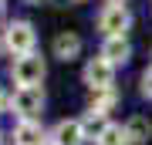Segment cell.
<instances>
[{"instance_id":"ba28073f","label":"cell","mask_w":152,"mask_h":145,"mask_svg":"<svg viewBox=\"0 0 152 145\" xmlns=\"http://www.w3.org/2000/svg\"><path fill=\"white\" fill-rule=\"evenodd\" d=\"M14 145H44V125H41L37 118L17 122V128H14Z\"/></svg>"},{"instance_id":"9a60e30c","label":"cell","mask_w":152,"mask_h":145,"mask_svg":"<svg viewBox=\"0 0 152 145\" xmlns=\"http://www.w3.org/2000/svg\"><path fill=\"white\" fill-rule=\"evenodd\" d=\"M27 4H34V7H41V4H51V0H27Z\"/></svg>"},{"instance_id":"ac0fdd59","label":"cell","mask_w":152,"mask_h":145,"mask_svg":"<svg viewBox=\"0 0 152 145\" xmlns=\"http://www.w3.org/2000/svg\"><path fill=\"white\" fill-rule=\"evenodd\" d=\"M108 4H122V0H108Z\"/></svg>"},{"instance_id":"2e32d148","label":"cell","mask_w":152,"mask_h":145,"mask_svg":"<svg viewBox=\"0 0 152 145\" xmlns=\"http://www.w3.org/2000/svg\"><path fill=\"white\" fill-rule=\"evenodd\" d=\"M0 20H4V4H0Z\"/></svg>"},{"instance_id":"d6986e66","label":"cell","mask_w":152,"mask_h":145,"mask_svg":"<svg viewBox=\"0 0 152 145\" xmlns=\"http://www.w3.org/2000/svg\"><path fill=\"white\" fill-rule=\"evenodd\" d=\"M0 51H4V41H0Z\"/></svg>"},{"instance_id":"277c9868","label":"cell","mask_w":152,"mask_h":145,"mask_svg":"<svg viewBox=\"0 0 152 145\" xmlns=\"http://www.w3.org/2000/svg\"><path fill=\"white\" fill-rule=\"evenodd\" d=\"M41 108H44V91H41V88H17V91L10 95V111L20 122L34 118Z\"/></svg>"},{"instance_id":"44dd1931","label":"cell","mask_w":152,"mask_h":145,"mask_svg":"<svg viewBox=\"0 0 152 145\" xmlns=\"http://www.w3.org/2000/svg\"><path fill=\"white\" fill-rule=\"evenodd\" d=\"M0 4H4V0H0Z\"/></svg>"},{"instance_id":"9c48e42d","label":"cell","mask_w":152,"mask_h":145,"mask_svg":"<svg viewBox=\"0 0 152 145\" xmlns=\"http://www.w3.org/2000/svg\"><path fill=\"white\" fill-rule=\"evenodd\" d=\"M102 58H108L115 68H118V64H129L132 44L125 41V37H105V44H102Z\"/></svg>"},{"instance_id":"e0dca14e","label":"cell","mask_w":152,"mask_h":145,"mask_svg":"<svg viewBox=\"0 0 152 145\" xmlns=\"http://www.w3.org/2000/svg\"><path fill=\"white\" fill-rule=\"evenodd\" d=\"M71 4H85V0H71Z\"/></svg>"},{"instance_id":"4fadbf2b","label":"cell","mask_w":152,"mask_h":145,"mask_svg":"<svg viewBox=\"0 0 152 145\" xmlns=\"http://www.w3.org/2000/svg\"><path fill=\"white\" fill-rule=\"evenodd\" d=\"M142 95L152 98V64L145 68V74H142Z\"/></svg>"},{"instance_id":"52a82bcc","label":"cell","mask_w":152,"mask_h":145,"mask_svg":"<svg viewBox=\"0 0 152 145\" xmlns=\"http://www.w3.org/2000/svg\"><path fill=\"white\" fill-rule=\"evenodd\" d=\"M51 51H54L58 61H75L78 54H81V37H78L75 31H61L54 41H51Z\"/></svg>"},{"instance_id":"30bf717a","label":"cell","mask_w":152,"mask_h":145,"mask_svg":"<svg viewBox=\"0 0 152 145\" xmlns=\"http://www.w3.org/2000/svg\"><path fill=\"white\" fill-rule=\"evenodd\" d=\"M125 132H129V142L132 145H145L152 138V122L145 115H132L129 122H125Z\"/></svg>"},{"instance_id":"7a4b0ae2","label":"cell","mask_w":152,"mask_h":145,"mask_svg":"<svg viewBox=\"0 0 152 145\" xmlns=\"http://www.w3.org/2000/svg\"><path fill=\"white\" fill-rule=\"evenodd\" d=\"M44 74H48V64H44V58H41L37 51L17 58L14 68H10V78H14L17 88H37L41 81H44Z\"/></svg>"},{"instance_id":"ffe728a7","label":"cell","mask_w":152,"mask_h":145,"mask_svg":"<svg viewBox=\"0 0 152 145\" xmlns=\"http://www.w3.org/2000/svg\"><path fill=\"white\" fill-rule=\"evenodd\" d=\"M44 145H54V142H44Z\"/></svg>"},{"instance_id":"5b68a950","label":"cell","mask_w":152,"mask_h":145,"mask_svg":"<svg viewBox=\"0 0 152 145\" xmlns=\"http://www.w3.org/2000/svg\"><path fill=\"white\" fill-rule=\"evenodd\" d=\"M81 78H85V85L91 88V91H98V88H112V81H115V64L108 58H91L85 64V71H81Z\"/></svg>"},{"instance_id":"3957f363","label":"cell","mask_w":152,"mask_h":145,"mask_svg":"<svg viewBox=\"0 0 152 145\" xmlns=\"http://www.w3.org/2000/svg\"><path fill=\"white\" fill-rule=\"evenodd\" d=\"M132 27V14L125 4H108L102 14H98V31L105 37H125V31Z\"/></svg>"},{"instance_id":"8fae6325","label":"cell","mask_w":152,"mask_h":145,"mask_svg":"<svg viewBox=\"0 0 152 145\" xmlns=\"http://www.w3.org/2000/svg\"><path fill=\"white\" fill-rule=\"evenodd\" d=\"M95 145H132V142H129V132H125V125L105 122V125H102V132L95 135Z\"/></svg>"},{"instance_id":"6da1fadb","label":"cell","mask_w":152,"mask_h":145,"mask_svg":"<svg viewBox=\"0 0 152 145\" xmlns=\"http://www.w3.org/2000/svg\"><path fill=\"white\" fill-rule=\"evenodd\" d=\"M34 44H37V31H34L31 20H10L4 31V47L14 54V58H24V54H34Z\"/></svg>"},{"instance_id":"8992f818","label":"cell","mask_w":152,"mask_h":145,"mask_svg":"<svg viewBox=\"0 0 152 145\" xmlns=\"http://www.w3.org/2000/svg\"><path fill=\"white\" fill-rule=\"evenodd\" d=\"M51 138H54V145H81L85 142V125L81 118H64L54 125V132H51Z\"/></svg>"},{"instance_id":"7c38bea8","label":"cell","mask_w":152,"mask_h":145,"mask_svg":"<svg viewBox=\"0 0 152 145\" xmlns=\"http://www.w3.org/2000/svg\"><path fill=\"white\" fill-rule=\"evenodd\" d=\"M115 105H118V91H115V88H98V91H91V98H88V108H91V111H102V115H108Z\"/></svg>"},{"instance_id":"5bb4252c","label":"cell","mask_w":152,"mask_h":145,"mask_svg":"<svg viewBox=\"0 0 152 145\" xmlns=\"http://www.w3.org/2000/svg\"><path fill=\"white\" fill-rule=\"evenodd\" d=\"M4 105H10V101H7V98H4V91H0V111H4Z\"/></svg>"}]
</instances>
